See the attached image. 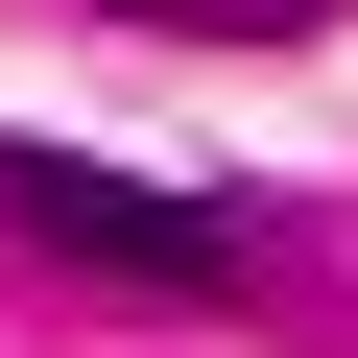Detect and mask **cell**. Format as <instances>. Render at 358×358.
<instances>
[{
  "label": "cell",
  "mask_w": 358,
  "mask_h": 358,
  "mask_svg": "<svg viewBox=\"0 0 358 358\" xmlns=\"http://www.w3.org/2000/svg\"><path fill=\"white\" fill-rule=\"evenodd\" d=\"M0 215L48 263H96V287H239V215L143 192V167H72V143H0Z\"/></svg>",
  "instance_id": "cell-1"
}]
</instances>
